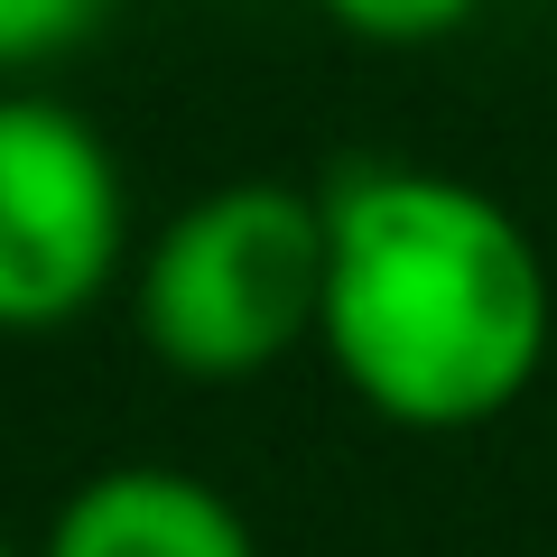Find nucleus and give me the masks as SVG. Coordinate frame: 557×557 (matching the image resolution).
Returning <instances> with one entry per match:
<instances>
[{
    "instance_id": "nucleus-1",
    "label": "nucleus",
    "mask_w": 557,
    "mask_h": 557,
    "mask_svg": "<svg viewBox=\"0 0 557 557\" xmlns=\"http://www.w3.org/2000/svg\"><path fill=\"white\" fill-rule=\"evenodd\" d=\"M557 335L530 223L446 168H354L325 186V362L391 428L456 437L539 381Z\"/></svg>"
},
{
    "instance_id": "nucleus-2",
    "label": "nucleus",
    "mask_w": 557,
    "mask_h": 557,
    "mask_svg": "<svg viewBox=\"0 0 557 557\" xmlns=\"http://www.w3.org/2000/svg\"><path fill=\"white\" fill-rule=\"evenodd\" d=\"M131 325L177 381H260L307 354L325 325V196L278 177L205 186L139 251Z\"/></svg>"
},
{
    "instance_id": "nucleus-3",
    "label": "nucleus",
    "mask_w": 557,
    "mask_h": 557,
    "mask_svg": "<svg viewBox=\"0 0 557 557\" xmlns=\"http://www.w3.org/2000/svg\"><path fill=\"white\" fill-rule=\"evenodd\" d=\"M131 260V186L112 139L57 94H0V335L94 317Z\"/></svg>"
},
{
    "instance_id": "nucleus-4",
    "label": "nucleus",
    "mask_w": 557,
    "mask_h": 557,
    "mask_svg": "<svg viewBox=\"0 0 557 557\" xmlns=\"http://www.w3.org/2000/svg\"><path fill=\"white\" fill-rule=\"evenodd\" d=\"M38 557H260L223 483L186 465H102L57 502Z\"/></svg>"
},
{
    "instance_id": "nucleus-5",
    "label": "nucleus",
    "mask_w": 557,
    "mask_h": 557,
    "mask_svg": "<svg viewBox=\"0 0 557 557\" xmlns=\"http://www.w3.org/2000/svg\"><path fill=\"white\" fill-rule=\"evenodd\" d=\"M102 20H112V0H0V75L75 57L84 38H102Z\"/></svg>"
},
{
    "instance_id": "nucleus-6",
    "label": "nucleus",
    "mask_w": 557,
    "mask_h": 557,
    "mask_svg": "<svg viewBox=\"0 0 557 557\" xmlns=\"http://www.w3.org/2000/svg\"><path fill=\"white\" fill-rule=\"evenodd\" d=\"M483 0H325V20L354 28L372 47H428V38H456Z\"/></svg>"
},
{
    "instance_id": "nucleus-7",
    "label": "nucleus",
    "mask_w": 557,
    "mask_h": 557,
    "mask_svg": "<svg viewBox=\"0 0 557 557\" xmlns=\"http://www.w3.org/2000/svg\"><path fill=\"white\" fill-rule=\"evenodd\" d=\"M0 557H20V548H10V539H0Z\"/></svg>"
}]
</instances>
